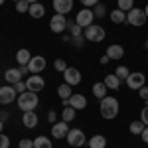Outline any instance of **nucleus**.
<instances>
[{
  "label": "nucleus",
  "mask_w": 148,
  "mask_h": 148,
  "mask_svg": "<svg viewBox=\"0 0 148 148\" xmlns=\"http://www.w3.org/2000/svg\"><path fill=\"white\" fill-rule=\"evenodd\" d=\"M119 111H121V105L116 101V97H109L107 95L105 99H101V116L103 119L111 121V119H114L119 114Z\"/></svg>",
  "instance_id": "1"
},
{
  "label": "nucleus",
  "mask_w": 148,
  "mask_h": 148,
  "mask_svg": "<svg viewBox=\"0 0 148 148\" xmlns=\"http://www.w3.org/2000/svg\"><path fill=\"white\" fill-rule=\"evenodd\" d=\"M38 105H40V99H38V93H34V91H26L18 97V107L24 113L26 111H36Z\"/></svg>",
  "instance_id": "2"
},
{
  "label": "nucleus",
  "mask_w": 148,
  "mask_h": 148,
  "mask_svg": "<svg viewBox=\"0 0 148 148\" xmlns=\"http://www.w3.org/2000/svg\"><path fill=\"white\" fill-rule=\"evenodd\" d=\"M83 36H85V40H87V42H91V44H101L103 40H105V36H107V32H105V28H103V26L91 24L89 28H85Z\"/></svg>",
  "instance_id": "3"
},
{
  "label": "nucleus",
  "mask_w": 148,
  "mask_h": 148,
  "mask_svg": "<svg viewBox=\"0 0 148 148\" xmlns=\"http://www.w3.org/2000/svg\"><path fill=\"white\" fill-rule=\"evenodd\" d=\"M146 14H144V10L142 8H132L130 12H126V22L130 24V26H134V28H140V26H144L146 24Z\"/></svg>",
  "instance_id": "4"
},
{
  "label": "nucleus",
  "mask_w": 148,
  "mask_h": 148,
  "mask_svg": "<svg viewBox=\"0 0 148 148\" xmlns=\"http://www.w3.org/2000/svg\"><path fill=\"white\" fill-rule=\"evenodd\" d=\"M65 140L69 142V146L79 148V146H83V144H85V132H83L81 128H69Z\"/></svg>",
  "instance_id": "5"
},
{
  "label": "nucleus",
  "mask_w": 148,
  "mask_h": 148,
  "mask_svg": "<svg viewBox=\"0 0 148 148\" xmlns=\"http://www.w3.org/2000/svg\"><path fill=\"white\" fill-rule=\"evenodd\" d=\"M93 20H95V14H93L91 8H83V10H79V12H77V16H75V24L81 26L83 30L89 28V26L93 24Z\"/></svg>",
  "instance_id": "6"
},
{
  "label": "nucleus",
  "mask_w": 148,
  "mask_h": 148,
  "mask_svg": "<svg viewBox=\"0 0 148 148\" xmlns=\"http://www.w3.org/2000/svg\"><path fill=\"white\" fill-rule=\"evenodd\" d=\"M49 30H51L53 34H63V32L67 30V20H65V16H63V14L51 16V20H49Z\"/></svg>",
  "instance_id": "7"
},
{
  "label": "nucleus",
  "mask_w": 148,
  "mask_h": 148,
  "mask_svg": "<svg viewBox=\"0 0 148 148\" xmlns=\"http://www.w3.org/2000/svg\"><path fill=\"white\" fill-rule=\"evenodd\" d=\"M144 83H146V75L142 71H134L126 77V87L128 89H140V87H144Z\"/></svg>",
  "instance_id": "8"
},
{
  "label": "nucleus",
  "mask_w": 148,
  "mask_h": 148,
  "mask_svg": "<svg viewBox=\"0 0 148 148\" xmlns=\"http://www.w3.org/2000/svg\"><path fill=\"white\" fill-rule=\"evenodd\" d=\"M18 93L12 85H2L0 87V105H10V103L16 101Z\"/></svg>",
  "instance_id": "9"
},
{
  "label": "nucleus",
  "mask_w": 148,
  "mask_h": 148,
  "mask_svg": "<svg viewBox=\"0 0 148 148\" xmlns=\"http://www.w3.org/2000/svg\"><path fill=\"white\" fill-rule=\"evenodd\" d=\"M63 83H67L71 87H75V85H79L81 83V73L77 67H67L63 71Z\"/></svg>",
  "instance_id": "10"
},
{
  "label": "nucleus",
  "mask_w": 148,
  "mask_h": 148,
  "mask_svg": "<svg viewBox=\"0 0 148 148\" xmlns=\"http://www.w3.org/2000/svg\"><path fill=\"white\" fill-rule=\"evenodd\" d=\"M26 85H28V91L40 93V91H44V87H46V81H44V77L38 73V75H30V77L26 79Z\"/></svg>",
  "instance_id": "11"
},
{
  "label": "nucleus",
  "mask_w": 148,
  "mask_h": 148,
  "mask_svg": "<svg viewBox=\"0 0 148 148\" xmlns=\"http://www.w3.org/2000/svg\"><path fill=\"white\" fill-rule=\"evenodd\" d=\"M28 69H30V73H32V75L42 73V71L46 69V57H44V56H32L30 63H28Z\"/></svg>",
  "instance_id": "12"
},
{
  "label": "nucleus",
  "mask_w": 148,
  "mask_h": 148,
  "mask_svg": "<svg viewBox=\"0 0 148 148\" xmlns=\"http://www.w3.org/2000/svg\"><path fill=\"white\" fill-rule=\"evenodd\" d=\"M67 132H69V123H65V121L51 125V136L53 138H65Z\"/></svg>",
  "instance_id": "13"
},
{
  "label": "nucleus",
  "mask_w": 148,
  "mask_h": 148,
  "mask_svg": "<svg viewBox=\"0 0 148 148\" xmlns=\"http://www.w3.org/2000/svg\"><path fill=\"white\" fill-rule=\"evenodd\" d=\"M69 107H73L75 111H83V109H87V99H85V95L73 93V95L69 97Z\"/></svg>",
  "instance_id": "14"
},
{
  "label": "nucleus",
  "mask_w": 148,
  "mask_h": 148,
  "mask_svg": "<svg viewBox=\"0 0 148 148\" xmlns=\"http://www.w3.org/2000/svg\"><path fill=\"white\" fill-rule=\"evenodd\" d=\"M22 71L20 67H12V69H6V73H4V79H6V85H14V83H18V81H22Z\"/></svg>",
  "instance_id": "15"
},
{
  "label": "nucleus",
  "mask_w": 148,
  "mask_h": 148,
  "mask_svg": "<svg viewBox=\"0 0 148 148\" xmlns=\"http://www.w3.org/2000/svg\"><path fill=\"white\" fill-rule=\"evenodd\" d=\"M71 8H73V0H53V10L57 12V14H69L71 12Z\"/></svg>",
  "instance_id": "16"
},
{
  "label": "nucleus",
  "mask_w": 148,
  "mask_h": 148,
  "mask_svg": "<svg viewBox=\"0 0 148 148\" xmlns=\"http://www.w3.org/2000/svg\"><path fill=\"white\" fill-rule=\"evenodd\" d=\"M22 123H24L26 128L38 126V113H36V111H26V113L22 114Z\"/></svg>",
  "instance_id": "17"
},
{
  "label": "nucleus",
  "mask_w": 148,
  "mask_h": 148,
  "mask_svg": "<svg viewBox=\"0 0 148 148\" xmlns=\"http://www.w3.org/2000/svg\"><path fill=\"white\" fill-rule=\"evenodd\" d=\"M107 56L111 59H123L125 57V47L119 46V44H113V46L107 47Z\"/></svg>",
  "instance_id": "18"
},
{
  "label": "nucleus",
  "mask_w": 148,
  "mask_h": 148,
  "mask_svg": "<svg viewBox=\"0 0 148 148\" xmlns=\"http://www.w3.org/2000/svg\"><path fill=\"white\" fill-rule=\"evenodd\" d=\"M103 83L107 85V89H109V91H119V87H121V79H119L114 73L105 75V81H103Z\"/></svg>",
  "instance_id": "19"
},
{
  "label": "nucleus",
  "mask_w": 148,
  "mask_h": 148,
  "mask_svg": "<svg viewBox=\"0 0 148 148\" xmlns=\"http://www.w3.org/2000/svg\"><path fill=\"white\" fill-rule=\"evenodd\" d=\"M28 14H30L32 18H44V16H46V8H44V4L36 2V4H30V10H28Z\"/></svg>",
  "instance_id": "20"
},
{
  "label": "nucleus",
  "mask_w": 148,
  "mask_h": 148,
  "mask_svg": "<svg viewBox=\"0 0 148 148\" xmlns=\"http://www.w3.org/2000/svg\"><path fill=\"white\" fill-rule=\"evenodd\" d=\"M91 91H93V97L101 101V99H105V97H107V91H109V89H107V85H105V83H101V81H99V83H95V85H93Z\"/></svg>",
  "instance_id": "21"
},
{
  "label": "nucleus",
  "mask_w": 148,
  "mask_h": 148,
  "mask_svg": "<svg viewBox=\"0 0 148 148\" xmlns=\"http://www.w3.org/2000/svg\"><path fill=\"white\" fill-rule=\"evenodd\" d=\"M30 59H32V53H30L26 47H22V49H18V51H16V61H18L20 65H28V63H30Z\"/></svg>",
  "instance_id": "22"
},
{
  "label": "nucleus",
  "mask_w": 148,
  "mask_h": 148,
  "mask_svg": "<svg viewBox=\"0 0 148 148\" xmlns=\"http://www.w3.org/2000/svg\"><path fill=\"white\" fill-rule=\"evenodd\" d=\"M89 148H107V138L103 134H95L89 138Z\"/></svg>",
  "instance_id": "23"
},
{
  "label": "nucleus",
  "mask_w": 148,
  "mask_h": 148,
  "mask_svg": "<svg viewBox=\"0 0 148 148\" xmlns=\"http://www.w3.org/2000/svg\"><path fill=\"white\" fill-rule=\"evenodd\" d=\"M109 18H111V22H113V24H125L126 22V12L114 8V10L109 14Z\"/></svg>",
  "instance_id": "24"
},
{
  "label": "nucleus",
  "mask_w": 148,
  "mask_h": 148,
  "mask_svg": "<svg viewBox=\"0 0 148 148\" xmlns=\"http://www.w3.org/2000/svg\"><path fill=\"white\" fill-rule=\"evenodd\" d=\"M34 148H53L51 138H47V136H38V138H34Z\"/></svg>",
  "instance_id": "25"
},
{
  "label": "nucleus",
  "mask_w": 148,
  "mask_h": 148,
  "mask_svg": "<svg viewBox=\"0 0 148 148\" xmlns=\"http://www.w3.org/2000/svg\"><path fill=\"white\" fill-rule=\"evenodd\" d=\"M57 95H59V99H69L73 93H71V85L67 83H61L59 87H57Z\"/></svg>",
  "instance_id": "26"
},
{
  "label": "nucleus",
  "mask_w": 148,
  "mask_h": 148,
  "mask_svg": "<svg viewBox=\"0 0 148 148\" xmlns=\"http://www.w3.org/2000/svg\"><path fill=\"white\" fill-rule=\"evenodd\" d=\"M144 128H146V125H144L142 121H132L130 126H128V130H130L132 134H138V136L142 134V130H144Z\"/></svg>",
  "instance_id": "27"
},
{
  "label": "nucleus",
  "mask_w": 148,
  "mask_h": 148,
  "mask_svg": "<svg viewBox=\"0 0 148 148\" xmlns=\"http://www.w3.org/2000/svg\"><path fill=\"white\" fill-rule=\"evenodd\" d=\"M75 109L73 107H63V113H61V121H65V123H71L73 119H75Z\"/></svg>",
  "instance_id": "28"
},
{
  "label": "nucleus",
  "mask_w": 148,
  "mask_h": 148,
  "mask_svg": "<svg viewBox=\"0 0 148 148\" xmlns=\"http://www.w3.org/2000/svg\"><path fill=\"white\" fill-rule=\"evenodd\" d=\"M116 8L123 12H130L134 8V0H116Z\"/></svg>",
  "instance_id": "29"
},
{
  "label": "nucleus",
  "mask_w": 148,
  "mask_h": 148,
  "mask_svg": "<svg viewBox=\"0 0 148 148\" xmlns=\"http://www.w3.org/2000/svg\"><path fill=\"white\" fill-rule=\"evenodd\" d=\"M67 30H69V36H71V38H75V36H83V32H85V30H83L81 26H77L75 22H69L67 24Z\"/></svg>",
  "instance_id": "30"
},
{
  "label": "nucleus",
  "mask_w": 148,
  "mask_h": 148,
  "mask_svg": "<svg viewBox=\"0 0 148 148\" xmlns=\"http://www.w3.org/2000/svg\"><path fill=\"white\" fill-rule=\"evenodd\" d=\"M114 75H116L121 81H126V77L130 75V69L126 67V65H119V67H116V71H114Z\"/></svg>",
  "instance_id": "31"
},
{
  "label": "nucleus",
  "mask_w": 148,
  "mask_h": 148,
  "mask_svg": "<svg viewBox=\"0 0 148 148\" xmlns=\"http://www.w3.org/2000/svg\"><path fill=\"white\" fill-rule=\"evenodd\" d=\"M30 10V2L28 0H18L16 2V12H20V14H24V12Z\"/></svg>",
  "instance_id": "32"
},
{
  "label": "nucleus",
  "mask_w": 148,
  "mask_h": 148,
  "mask_svg": "<svg viewBox=\"0 0 148 148\" xmlns=\"http://www.w3.org/2000/svg\"><path fill=\"white\" fill-rule=\"evenodd\" d=\"M93 14H95V18H103V16L107 14V8H105V4H101V2H99V4L93 8Z\"/></svg>",
  "instance_id": "33"
},
{
  "label": "nucleus",
  "mask_w": 148,
  "mask_h": 148,
  "mask_svg": "<svg viewBox=\"0 0 148 148\" xmlns=\"http://www.w3.org/2000/svg\"><path fill=\"white\" fill-rule=\"evenodd\" d=\"M12 87L16 89V93H18V95H22V93L28 91V85H26V81H18V83H14Z\"/></svg>",
  "instance_id": "34"
},
{
  "label": "nucleus",
  "mask_w": 148,
  "mask_h": 148,
  "mask_svg": "<svg viewBox=\"0 0 148 148\" xmlns=\"http://www.w3.org/2000/svg\"><path fill=\"white\" fill-rule=\"evenodd\" d=\"M53 67H56V71H59V73H63L65 69L69 67L67 63H65V59H56V63H53Z\"/></svg>",
  "instance_id": "35"
},
{
  "label": "nucleus",
  "mask_w": 148,
  "mask_h": 148,
  "mask_svg": "<svg viewBox=\"0 0 148 148\" xmlns=\"http://www.w3.org/2000/svg\"><path fill=\"white\" fill-rule=\"evenodd\" d=\"M83 42H85V36H75V38H71L69 44H73L75 47H83Z\"/></svg>",
  "instance_id": "36"
},
{
  "label": "nucleus",
  "mask_w": 148,
  "mask_h": 148,
  "mask_svg": "<svg viewBox=\"0 0 148 148\" xmlns=\"http://www.w3.org/2000/svg\"><path fill=\"white\" fill-rule=\"evenodd\" d=\"M18 148H34V140H30V138H22V140L18 142Z\"/></svg>",
  "instance_id": "37"
},
{
  "label": "nucleus",
  "mask_w": 148,
  "mask_h": 148,
  "mask_svg": "<svg viewBox=\"0 0 148 148\" xmlns=\"http://www.w3.org/2000/svg\"><path fill=\"white\" fill-rule=\"evenodd\" d=\"M0 148H10V138L4 132H0Z\"/></svg>",
  "instance_id": "38"
},
{
  "label": "nucleus",
  "mask_w": 148,
  "mask_h": 148,
  "mask_svg": "<svg viewBox=\"0 0 148 148\" xmlns=\"http://www.w3.org/2000/svg\"><path fill=\"white\" fill-rule=\"evenodd\" d=\"M79 2L83 4V8H95L99 4V0H79Z\"/></svg>",
  "instance_id": "39"
},
{
  "label": "nucleus",
  "mask_w": 148,
  "mask_h": 148,
  "mask_svg": "<svg viewBox=\"0 0 148 148\" xmlns=\"http://www.w3.org/2000/svg\"><path fill=\"white\" fill-rule=\"evenodd\" d=\"M140 121H142V123L148 126V103H146V107L140 111Z\"/></svg>",
  "instance_id": "40"
},
{
  "label": "nucleus",
  "mask_w": 148,
  "mask_h": 148,
  "mask_svg": "<svg viewBox=\"0 0 148 148\" xmlns=\"http://www.w3.org/2000/svg\"><path fill=\"white\" fill-rule=\"evenodd\" d=\"M138 95H140V99H144V101L148 103V87H146V85L138 89Z\"/></svg>",
  "instance_id": "41"
},
{
  "label": "nucleus",
  "mask_w": 148,
  "mask_h": 148,
  "mask_svg": "<svg viewBox=\"0 0 148 148\" xmlns=\"http://www.w3.org/2000/svg\"><path fill=\"white\" fill-rule=\"evenodd\" d=\"M47 121H49L51 125L57 121V113H56V111H49V113H47Z\"/></svg>",
  "instance_id": "42"
},
{
  "label": "nucleus",
  "mask_w": 148,
  "mask_h": 148,
  "mask_svg": "<svg viewBox=\"0 0 148 148\" xmlns=\"http://www.w3.org/2000/svg\"><path fill=\"white\" fill-rule=\"evenodd\" d=\"M140 138H142V142H146V144H148V126L144 128V130H142V134H140Z\"/></svg>",
  "instance_id": "43"
},
{
  "label": "nucleus",
  "mask_w": 148,
  "mask_h": 148,
  "mask_svg": "<svg viewBox=\"0 0 148 148\" xmlns=\"http://www.w3.org/2000/svg\"><path fill=\"white\" fill-rule=\"evenodd\" d=\"M109 61H111V57L107 56V53H105V56H101V63H103V65H107Z\"/></svg>",
  "instance_id": "44"
},
{
  "label": "nucleus",
  "mask_w": 148,
  "mask_h": 148,
  "mask_svg": "<svg viewBox=\"0 0 148 148\" xmlns=\"http://www.w3.org/2000/svg\"><path fill=\"white\" fill-rule=\"evenodd\" d=\"M0 121H2V123L8 121V113H0Z\"/></svg>",
  "instance_id": "45"
},
{
  "label": "nucleus",
  "mask_w": 148,
  "mask_h": 148,
  "mask_svg": "<svg viewBox=\"0 0 148 148\" xmlns=\"http://www.w3.org/2000/svg\"><path fill=\"white\" fill-rule=\"evenodd\" d=\"M144 14H146V18H148V4H146V8H144Z\"/></svg>",
  "instance_id": "46"
},
{
  "label": "nucleus",
  "mask_w": 148,
  "mask_h": 148,
  "mask_svg": "<svg viewBox=\"0 0 148 148\" xmlns=\"http://www.w3.org/2000/svg\"><path fill=\"white\" fill-rule=\"evenodd\" d=\"M28 2H30V4H36V2H40V0H28Z\"/></svg>",
  "instance_id": "47"
},
{
  "label": "nucleus",
  "mask_w": 148,
  "mask_h": 148,
  "mask_svg": "<svg viewBox=\"0 0 148 148\" xmlns=\"http://www.w3.org/2000/svg\"><path fill=\"white\" fill-rule=\"evenodd\" d=\"M2 128H4V123H2V121H0V132H2Z\"/></svg>",
  "instance_id": "48"
},
{
  "label": "nucleus",
  "mask_w": 148,
  "mask_h": 148,
  "mask_svg": "<svg viewBox=\"0 0 148 148\" xmlns=\"http://www.w3.org/2000/svg\"><path fill=\"white\" fill-rule=\"evenodd\" d=\"M4 2H6V0H0V6H2V4H4Z\"/></svg>",
  "instance_id": "49"
},
{
  "label": "nucleus",
  "mask_w": 148,
  "mask_h": 148,
  "mask_svg": "<svg viewBox=\"0 0 148 148\" xmlns=\"http://www.w3.org/2000/svg\"><path fill=\"white\" fill-rule=\"evenodd\" d=\"M144 46H146V49H148V40H146V44H144Z\"/></svg>",
  "instance_id": "50"
},
{
  "label": "nucleus",
  "mask_w": 148,
  "mask_h": 148,
  "mask_svg": "<svg viewBox=\"0 0 148 148\" xmlns=\"http://www.w3.org/2000/svg\"><path fill=\"white\" fill-rule=\"evenodd\" d=\"M14 2H18V0H14Z\"/></svg>",
  "instance_id": "51"
},
{
  "label": "nucleus",
  "mask_w": 148,
  "mask_h": 148,
  "mask_svg": "<svg viewBox=\"0 0 148 148\" xmlns=\"http://www.w3.org/2000/svg\"><path fill=\"white\" fill-rule=\"evenodd\" d=\"M0 87H2V85H0Z\"/></svg>",
  "instance_id": "52"
},
{
  "label": "nucleus",
  "mask_w": 148,
  "mask_h": 148,
  "mask_svg": "<svg viewBox=\"0 0 148 148\" xmlns=\"http://www.w3.org/2000/svg\"><path fill=\"white\" fill-rule=\"evenodd\" d=\"M146 61H148V59H146Z\"/></svg>",
  "instance_id": "53"
}]
</instances>
